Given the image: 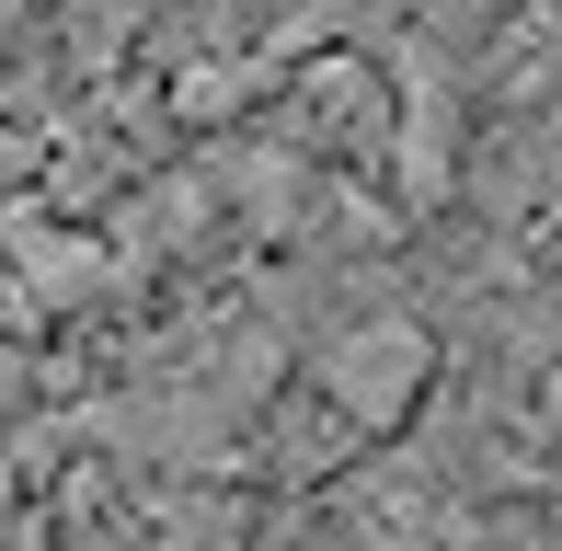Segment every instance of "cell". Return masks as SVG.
Wrapping results in <instances>:
<instances>
[{
    "instance_id": "1",
    "label": "cell",
    "mask_w": 562,
    "mask_h": 551,
    "mask_svg": "<svg viewBox=\"0 0 562 551\" xmlns=\"http://www.w3.org/2000/svg\"><path fill=\"white\" fill-rule=\"evenodd\" d=\"M425 380H437V345L414 322H356V334H334V357H322V391H334L345 425H402L425 403Z\"/></svg>"
}]
</instances>
